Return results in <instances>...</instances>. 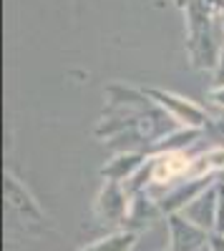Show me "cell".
I'll return each instance as SVG.
<instances>
[{"instance_id": "15", "label": "cell", "mask_w": 224, "mask_h": 251, "mask_svg": "<svg viewBox=\"0 0 224 251\" xmlns=\"http://www.w3.org/2000/svg\"><path fill=\"white\" fill-rule=\"evenodd\" d=\"M219 23H222V30H224V15H219Z\"/></svg>"}, {"instance_id": "6", "label": "cell", "mask_w": 224, "mask_h": 251, "mask_svg": "<svg viewBox=\"0 0 224 251\" xmlns=\"http://www.w3.org/2000/svg\"><path fill=\"white\" fill-rule=\"evenodd\" d=\"M146 161H149V156L144 151H118L111 161H106V166L101 169V176L106 181L126 183Z\"/></svg>"}, {"instance_id": "2", "label": "cell", "mask_w": 224, "mask_h": 251, "mask_svg": "<svg viewBox=\"0 0 224 251\" xmlns=\"http://www.w3.org/2000/svg\"><path fill=\"white\" fill-rule=\"evenodd\" d=\"M129 206H131V194L126 191V186L116 183V181H104V186L98 188L96 203H93L96 221L104 226L124 228L126 216H129Z\"/></svg>"}, {"instance_id": "10", "label": "cell", "mask_w": 224, "mask_h": 251, "mask_svg": "<svg viewBox=\"0 0 224 251\" xmlns=\"http://www.w3.org/2000/svg\"><path fill=\"white\" fill-rule=\"evenodd\" d=\"M224 86V48L219 53V60H217V66L212 71V88H222Z\"/></svg>"}, {"instance_id": "5", "label": "cell", "mask_w": 224, "mask_h": 251, "mask_svg": "<svg viewBox=\"0 0 224 251\" xmlns=\"http://www.w3.org/2000/svg\"><path fill=\"white\" fill-rule=\"evenodd\" d=\"M161 208L156 203V199L149 194V191H141V194H134L131 196V206H129V216H126V224L124 228L129 231H141V228L151 226L156 219H161Z\"/></svg>"}, {"instance_id": "16", "label": "cell", "mask_w": 224, "mask_h": 251, "mask_svg": "<svg viewBox=\"0 0 224 251\" xmlns=\"http://www.w3.org/2000/svg\"><path fill=\"white\" fill-rule=\"evenodd\" d=\"M161 251H171V249H169V246H167V249H161Z\"/></svg>"}, {"instance_id": "14", "label": "cell", "mask_w": 224, "mask_h": 251, "mask_svg": "<svg viewBox=\"0 0 224 251\" xmlns=\"http://www.w3.org/2000/svg\"><path fill=\"white\" fill-rule=\"evenodd\" d=\"M219 15H224V0H219Z\"/></svg>"}, {"instance_id": "7", "label": "cell", "mask_w": 224, "mask_h": 251, "mask_svg": "<svg viewBox=\"0 0 224 251\" xmlns=\"http://www.w3.org/2000/svg\"><path fill=\"white\" fill-rule=\"evenodd\" d=\"M136 239H139L136 231H129V228H116V231L101 236V239H96L91 244L78 246L76 251H134Z\"/></svg>"}, {"instance_id": "12", "label": "cell", "mask_w": 224, "mask_h": 251, "mask_svg": "<svg viewBox=\"0 0 224 251\" xmlns=\"http://www.w3.org/2000/svg\"><path fill=\"white\" fill-rule=\"evenodd\" d=\"M209 251H224V236L222 234H212L209 236Z\"/></svg>"}, {"instance_id": "9", "label": "cell", "mask_w": 224, "mask_h": 251, "mask_svg": "<svg viewBox=\"0 0 224 251\" xmlns=\"http://www.w3.org/2000/svg\"><path fill=\"white\" fill-rule=\"evenodd\" d=\"M204 131H196V128H174L171 133H167L156 146H154V153H174V151H187V146H192L194 141H199V136Z\"/></svg>"}, {"instance_id": "8", "label": "cell", "mask_w": 224, "mask_h": 251, "mask_svg": "<svg viewBox=\"0 0 224 251\" xmlns=\"http://www.w3.org/2000/svg\"><path fill=\"white\" fill-rule=\"evenodd\" d=\"M5 199L15 211L26 214V216H35V219L40 216V206L35 203V199L28 194V188L10 174H5Z\"/></svg>"}, {"instance_id": "17", "label": "cell", "mask_w": 224, "mask_h": 251, "mask_svg": "<svg viewBox=\"0 0 224 251\" xmlns=\"http://www.w3.org/2000/svg\"><path fill=\"white\" fill-rule=\"evenodd\" d=\"M222 183H224V181H222Z\"/></svg>"}, {"instance_id": "3", "label": "cell", "mask_w": 224, "mask_h": 251, "mask_svg": "<svg viewBox=\"0 0 224 251\" xmlns=\"http://www.w3.org/2000/svg\"><path fill=\"white\" fill-rule=\"evenodd\" d=\"M169 228V249L171 251H209V231L187 221L181 214L167 216Z\"/></svg>"}, {"instance_id": "1", "label": "cell", "mask_w": 224, "mask_h": 251, "mask_svg": "<svg viewBox=\"0 0 224 251\" xmlns=\"http://www.w3.org/2000/svg\"><path fill=\"white\" fill-rule=\"evenodd\" d=\"M144 93L156 103V106L164 111L176 126H181V128H196V131H207L209 126V116L207 111L199 106V103L179 96L174 91H164V88H144Z\"/></svg>"}, {"instance_id": "13", "label": "cell", "mask_w": 224, "mask_h": 251, "mask_svg": "<svg viewBox=\"0 0 224 251\" xmlns=\"http://www.w3.org/2000/svg\"><path fill=\"white\" fill-rule=\"evenodd\" d=\"M192 3H194V0H174V5H176V8L181 10V13H184V10H187V8H189Z\"/></svg>"}, {"instance_id": "4", "label": "cell", "mask_w": 224, "mask_h": 251, "mask_svg": "<svg viewBox=\"0 0 224 251\" xmlns=\"http://www.w3.org/2000/svg\"><path fill=\"white\" fill-rule=\"evenodd\" d=\"M217 203H219V178L207 188V191H201L192 203H187L181 208V216L187 221L196 224L199 228H204V231L214 234V224H217Z\"/></svg>"}, {"instance_id": "11", "label": "cell", "mask_w": 224, "mask_h": 251, "mask_svg": "<svg viewBox=\"0 0 224 251\" xmlns=\"http://www.w3.org/2000/svg\"><path fill=\"white\" fill-rule=\"evenodd\" d=\"M207 100H212V106L224 113V86L222 88H209L207 91Z\"/></svg>"}]
</instances>
